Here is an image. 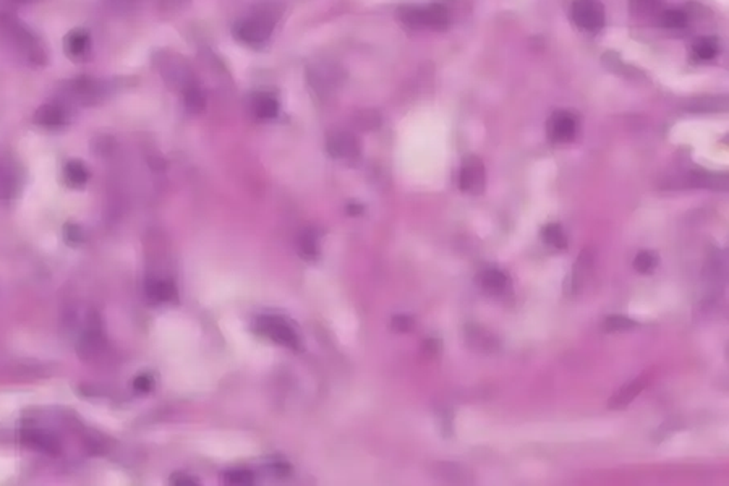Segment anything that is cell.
Masks as SVG:
<instances>
[{
	"label": "cell",
	"mask_w": 729,
	"mask_h": 486,
	"mask_svg": "<svg viewBox=\"0 0 729 486\" xmlns=\"http://www.w3.org/2000/svg\"><path fill=\"white\" fill-rule=\"evenodd\" d=\"M0 39L34 67H41L47 61L39 39L22 22L5 12H0Z\"/></svg>",
	"instance_id": "obj_1"
},
{
	"label": "cell",
	"mask_w": 729,
	"mask_h": 486,
	"mask_svg": "<svg viewBox=\"0 0 729 486\" xmlns=\"http://www.w3.org/2000/svg\"><path fill=\"white\" fill-rule=\"evenodd\" d=\"M400 19L410 28L441 29L448 26L449 13L446 7L439 3L416 5V7L400 8Z\"/></svg>",
	"instance_id": "obj_2"
},
{
	"label": "cell",
	"mask_w": 729,
	"mask_h": 486,
	"mask_svg": "<svg viewBox=\"0 0 729 486\" xmlns=\"http://www.w3.org/2000/svg\"><path fill=\"white\" fill-rule=\"evenodd\" d=\"M272 29H274V22H272L271 17L261 13L255 15V17L240 19V22L235 24L234 33L242 42L248 44V46H261L262 42H266L267 39H269Z\"/></svg>",
	"instance_id": "obj_3"
},
{
	"label": "cell",
	"mask_w": 729,
	"mask_h": 486,
	"mask_svg": "<svg viewBox=\"0 0 729 486\" xmlns=\"http://www.w3.org/2000/svg\"><path fill=\"white\" fill-rule=\"evenodd\" d=\"M570 17L583 31L595 33L604 26V8L597 0H575Z\"/></svg>",
	"instance_id": "obj_4"
},
{
	"label": "cell",
	"mask_w": 729,
	"mask_h": 486,
	"mask_svg": "<svg viewBox=\"0 0 729 486\" xmlns=\"http://www.w3.org/2000/svg\"><path fill=\"white\" fill-rule=\"evenodd\" d=\"M256 332L261 336H266L267 339L277 342L279 345L289 347V349H299V337L295 331L292 329L285 321L276 316H261L256 321Z\"/></svg>",
	"instance_id": "obj_5"
},
{
	"label": "cell",
	"mask_w": 729,
	"mask_h": 486,
	"mask_svg": "<svg viewBox=\"0 0 729 486\" xmlns=\"http://www.w3.org/2000/svg\"><path fill=\"white\" fill-rule=\"evenodd\" d=\"M159 70L172 88H178L185 91L187 88L193 86V75L190 67L177 56H164L159 61Z\"/></svg>",
	"instance_id": "obj_6"
},
{
	"label": "cell",
	"mask_w": 729,
	"mask_h": 486,
	"mask_svg": "<svg viewBox=\"0 0 729 486\" xmlns=\"http://www.w3.org/2000/svg\"><path fill=\"white\" fill-rule=\"evenodd\" d=\"M485 166L477 156H467L462 161L459 173L460 190L472 195H480L485 190Z\"/></svg>",
	"instance_id": "obj_7"
},
{
	"label": "cell",
	"mask_w": 729,
	"mask_h": 486,
	"mask_svg": "<svg viewBox=\"0 0 729 486\" xmlns=\"http://www.w3.org/2000/svg\"><path fill=\"white\" fill-rule=\"evenodd\" d=\"M63 91H65V96L70 97L72 101L84 104V106H89V104L97 102L99 99H101L104 88L99 81L91 80V78H86V77H81V78H77V80L68 81Z\"/></svg>",
	"instance_id": "obj_8"
},
{
	"label": "cell",
	"mask_w": 729,
	"mask_h": 486,
	"mask_svg": "<svg viewBox=\"0 0 729 486\" xmlns=\"http://www.w3.org/2000/svg\"><path fill=\"white\" fill-rule=\"evenodd\" d=\"M577 133V118L567 111L554 112L548 122V136L554 143H569Z\"/></svg>",
	"instance_id": "obj_9"
},
{
	"label": "cell",
	"mask_w": 729,
	"mask_h": 486,
	"mask_svg": "<svg viewBox=\"0 0 729 486\" xmlns=\"http://www.w3.org/2000/svg\"><path fill=\"white\" fill-rule=\"evenodd\" d=\"M33 120L39 127L57 128L68 123V120H70V113H68V109L65 106H62V104L58 102L44 104V106L39 107L36 113H34Z\"/></svg>",
	"instance_id": "obj_10"
},
{
	"label": "cell",
	"mask_w": 729,
	"mask_h": 486,
	"mask_svg": "<svg viewBox=\"0 0 729 486\" xmlns=\"http://www.w3.org/2000/svg\"><path fill=\"white\" fill-rule=\"evenodd\" d=\"M22 441L24 444H28L29 448L41 450V453H46L51 455H57L58 453H61V443H58V439L56 438V436H52L51 433H47V431L34 430V428L23 430Z\"/></svg>",
	"instance_id": "obj_11"
},
{
	"label": "cell",
	"mask_w": 729,
	"mask_h": 486,
	"mask_svg": "<svg viewBox=\"0 0 729 486\" xmlns=\"http://www.w3.org/2000/svg\"><path fill=\"white\" fill-rule=\"evenodd\" d=\"M480 289H483L489 295H503L510 289V277L504 271L489 267L477 276Z\"/></svg>",
	"instance_id": "obj_12"
},
{
	"label": "cell",
	"mask_w": 729,
	"mask_h": 486,
	"mask_svg": "<svg viewBox=\"0 0 729 486\" xmlns=\"http://www.w3.org/2000/svg\"><path fill=\"white\" fill-rule=\"evenodd\" d=\"M327 152L339 159L354 157L359 155V143L349 133H334L327 140Z\"/></svg>",
	"instance_id": "obj_13"
},
{
	"label": "cell",
	"mask_w": 729,
	"mask_h": 486,
	"mask_svg": "<svg viewBox=\"0 0 729 486\" xmlns=\"http://www.w3.org/2000/svg\"><path fill=\"white\" fill-rule=\"evenodd\" d=\"M104 345L102 332L97 326H89L86 332L81 336L80 344H78V354L83 360L94 359Z\"/></svg>",
	"instance_id": "obj_14"
},
{
	"label": "cell",
	"mask_w": 729,
	"mask_h": 486,
	"mask_svg": "<svg viewBox=\"0 0 729 486\" xmlns=\"http://www.w3.org/2000/svg\"><path fill=\"white\" fill-rule=\"evenodd\" d=\"M337 70L334 67L326 65H315L310 72V81L313 84V88L320 93H329L331 89L337 86Z\"/></svg>",
	"instance_id": "obj_15"
},
{
	"label": "cell",
	"mask_w": 729,
	"mask_h": 486,
	"mask_svg": "<svg viewBox=\"0 0 729 486\" xmlns=\"http://www.w3.org/2000/svg\"><path fill=\"white\" fill-rule=\"evenodd\" d=\"M643 388H645V381H643V378L631 381V383L622 386V388L619 389L611 399H609L608 407L609 409H616V410L626 409V407L642 393Z\"/></svg>",
	"instance_id": "obj_16"
},
{
	"label": "cell",
	"mask_w": 729,
	"mask_h": 486,
	"mask_svg": "<svg viewBox=\"0 0 729 486\" xmlns=\"http://www.w3.org/2000/svg\"><path fill=\"white\" fill-rule=\"evenodd\" d=\"M253 112L261 120H271V118L277 117V113H279V102L271 94H258L253 99Z\"/></svg>",
	"instance_id": "obj_17"
},
{
	"label": "cell",
	"mask_w": 729,
	"mask_h": 486,
	"mask_svg": "<svg viewBox=\"0 0 729 486\" xmlns=\"http://www.w3.org/2000/svg\"><path fill=\"white\" fill-rule=\"evenodd\" d=\"M467 340L469 344L480 352H494L496 349V339L489 332H486L483 327L478 326H469L467 329Z\"/></svg>",
	"instance_id": "obj_18"
},
{
	"label": "cell",
	"mask_w": 729,
	"mask_h": 486,
	"mask_svg": "<svg viewBox=\"0 0 729 486\" xmlns=\"http://www.w3.org/2000/svg\"><path fill=\"white\" fill-rule=\"evenodd\" d=\"M146 294L155 304H162V301L172 300L177 295L175 287L167 281H151L146 285Z\"/></svg>",
	"instance_id": "obj_19"
},
{
	"label": "cell",
	"mask_w": 729,
	"mask_h": 486,
	"mask_svg": "<svg viewBox=\"0 0 729 486\" xmlns=\"http://www.w3.org/2000/svg\"><path fill=\"white\" fill-rule=\"evenodd\" d=\"M65 47H67V52L70 54L72 57L81 58L84 54L88 52V47H89L88 34L81 31V29H75V31H72L67 36Z\"/></svg>",
	"instance_id": "obj_20"
},
{
	"label": "cell",
	"mask_w": 729,
	"mask_h": 486,
	"mask_svg": "<svg viewBox=\"0 0 729 486\" xmlns=\"http://www.w3.org/2000/svg\"><path fill=\"white\" fill-rule=\"evenodd\" d=\"M63 177H65L67 185L73 188H80L86 185L88 182V171L80 161H70L67 162V166L63 167Z\"/></svg>",
	"instance_id": "obj_21"
},
{
	"label": "cell",
	"mask_w": 729,
	"mask_h": 486,
	"mask_svg": "<svg viewBox=\"0 0 729 486\" xmlns=\"http://www.w3.org/2000/svg\"><path fill=\"white\" fill-rule=\"evenodd\" d=\"M542 237L543 243H547L548 246L558 248V250H564L567 246V237L564 234L563 227L559 224H547L542 229Z\"/></svg>",
	"instance_id": "obj_22"
},
{
	"label": "cell",
	"mask_w": 729,
	"mask_h": 486,
	"mask_svg": "<svg viewBox=\"0 0 729 486\" xmlns=\"http://www.w3.org/2000/svg\"><path fill=\"white\" fill-rule=\"evenodd\" d=\"M183 99H185L187 111L190 113H200L205 109V96H203L201 89H198L195 84L183 91Z\"/></svg>",
	"instance_id": "obj_23"
},
{
	"label": "cell",
	"mask_w": 729,
	"mask_h": 486,
	"mask_svg": "<svg viewBox=\"0 0 729 486\" xmlns=\"http://www.w3.org/2000/svg\"><path fill=\"white\" fill-rule=\"evenodd\" d=\"M658 265V256L653 251H641L634 260V267L641 274H652Z\"/></svg>",
	"instance_id": "obj_24"
},
{
	"label": "cell",
	"mask_w": 729,
	"mask_h": 486,
	"mask_svg": "<svg viewBox=\"0 0 729 486\" xmlns=\"http://www.w3.org/2000/svg\"><path fill=\"white\" fill-rule=\"evenodd\" d=\"M299 250L301 256L306 258V260H313V258L318 256V240H316L313 232H305L304 235H300Z\"/></svg>",
	"instance_id": "obj_25"
},
{
	"label": "cell",
	"mask_w": 729,
	"mask_h": 486,
	"mask_svg": "<svg viewBox=\"0 0 729 486\" xmlns=\"http://www.w3.org/2000/svg\"><path fill=\"white\" fill-rule=\"evenodd\" d=\"M637 326L636 321L629 320L627 316H609V318H606V321H604V331L606 332H616V331H627V329H634V327Z\"/></svg>",
	"instance_id": "obj_26"
},
{
	"label": "cell",
	"mask_w": 729,
	"mask_h": 486,
	"mask_svg": "<svg viewBox=\"0 0 729 486\" xmlns=\"http://www.w3.org/2000/svg\"><path fill=\"white\" fill-rule=\"evenodd\" d=\"M716 51V44L715 41H712L710 38H702L693 44V52H696L697 57L703 58V61H710V58L715 57Z\"/></svg>",
	"instance_id": "obj_27"
},
{
	"label": "cell",
	"mask_w": 729,
	"mask_h": 486,
	"mask_svg": "<svg viewBox=\"0 0 729 486\" xmlns=\"http://www.w3.org/2000/svg\"><path fill=\"white\" fill-rule=\"evenodd\" d=\"M15 193V177L7 168H0V200H8Z\"/></svg>",
	"instance_id": "obj_28"
},
{
	"label": "cell",
	"mask_w": 729,
	"mask_h": 486,
	"mask_svg": "<svg viewBox=\"0 0 729 486\" xmlns=\"http://www.w3.org/2000/svg\"><path fill=\"white\" fill-rule=\"evenodd\" d=\"M661 22L668 28H684L687 23V17L681 10H668L663 13Z\"/></svg>",
	"instance_id": "obj_29"
},
{
	"label": "cell",
	"mask_w": 729,
	"mask_h": 486,
	"mask_svg": "<svg viewBox=\"0 0 729 486\" xmlns=\"http://www.w3.org/2000/svg\"><path fill=\"white\" fill-rule=\"evenodd\" d=\"M226 478L227 482L234 485H251L253 480H255L250 470H232V472L226 475Z\"/></svg>",
	"instance_id": "obj_30"
},
{
	"label": "cell",
	"mask_w": 729,
	"mask_h": 486,
	"mask_svg": "<svg viewBox=\"0 0 729 486\" xmlns=\"http://www.w3.org/2000/svg\"><path fill=\"white\" fill-rule=\"evenodd\" d=\"M133 389L140 394H146L152 389V378L150 375H140L133 381Z\"/></svg>",
	"instance_id": "obj_31"
},
{
	"label": "cell",
	"mask_w": 729,
	"mask_h": 486,
	"mask_svg": "<svg viewBox=\"0 0 729 486\" xmlns=\"http://www.w3.org/2000/svg\"><path fill=\"white\" fill-rule=\"evenodd\" d=\"M411 326H414V321L405 315L394 316L393 321H391V327H393L395 332H407L411 329Z\"/></svg>",
	"instance_id": "obj_32"
},
{
	"label": "cell",
	"mask_w": 729,
	"mask_h": 486,
	"mask_svg": "<svg viewBox=\"0 0 729 486\" xmlns=\"http://www.w3.org/2000/svg\"><path fill=\"white\" fill-rule=\"evenodd\" d=\"M65 239L68 243H72V245H77V243H80L83 240V234H81V229L78 226H67L65 227Z\"/></svg>",
	"instance_id": "obj_33"
},
{
	"label": "cell",
	"mask_w": 729,
	"mask_h": 486,
	"mask_svg": "<svg viewBox=\"0 0 729 486\" xmlns=\"http://www.w3.org/2000/svg\"><path fill=\"white\" fill-rule=\"evenodd\" d=\"M171 480H172V483H173V485H180V486H193V485L196 483V482H195V478L188 477V475H185V473H175V475H172V478H171Z\"/></svg>",
	"instance_id": "obj_34"
},
{
	"label": "cell",
	"mask_w": 729,
	"mask_h": 486,
	"mask_svg": "<svg viewBox=\"0 0 729 486\" xmlns=\"http://www.w3.org/2000/svg\"><path fill=\"white\" fill-rule=\"evenodd\" d=\"M439 349H441L439 340H436V339H428V340L425 342V350L428 352V354H438Z\"/></svg>",
	"instance_id": "obj_35"
},
{
	"label": "cell",
	"mask_w": 729,
	"mask_h": 486,
	"mask_svg": "<svg viewBox=\"0 0 729 486\" xmlns=\"http://www.w3.org/2000/svg\"><path fill=\"white\" fill-rule=\"evenodd\" d=\"M347 212H349L350 216H356V214H360V212H363V206L349 205V207H347Z\"/></svg>",
	"instance_id": "obj_36"
},
{
	"label": "cell",
	"mask_w": 729,
	"mask_h": 486,
	"mask_svg": "<svg viewBox=\"0 0 729 486\" xmlns=\"http://www.w3.org/2000/svg\"><path fill=\"white\" fill-rule=\"evenodd\" d=\"M15 2H34V0H15Z\"/></svg>",
	"instance_id": "obj_37"
}]
</instances>
